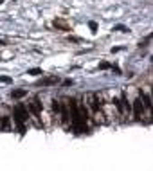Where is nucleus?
Listing matches in <instances>:
<instances>
[{"label": "nucleus", "mask_w": 153, "mask_h": 171, "mask_svg": "<svg viewBox=\"0 0 153 171\" xmlns=\"http://www.w3.org/2000/svg\"><path fill=\"white\" fill-rule=\"evenodd\" d=\"M67 103H69V106H70V112H72V126H74L76 133H83V132L87 130V119H85V117L79 114L76 99H67Z\"/></svg>", "instance_id": "f257e3e1"}, {"label": "nucleus", "mask_w": 153, "mask_h": 171, "mask_svg": "<svg viewBox=\"0 0 153 171\" xmlns=\"http://www.w3.org/2000/svg\"><path fill=\"white\" fill-rule=\"evenodd\" d=\"M27 119V108L23 105H16L14 108V121H16V126H18V132L23 135L25 133V126H23V121Z\"/></svg>", "instance_id": "f03ea898"}, {"label": "nucleus", "mask_w": 153, "mask_h": 171, "mask_svg": "<svg viewBox=\"0 0 153 171\" xmlns=\"http://www.w3.org/2000/svg\"><path fill=\"white\" fill-rule=\"evenodd\" d=\"M60 112H61V123L63 126H69L70 123V114H69V103H60Z\"/></svg>", "instance_id": "7ed1b4c3"}, {"label": "nucleus", "mask_w": 153, "mask_h": 171, "mask_svg": "<svg viewBox=\"0 0 153 171\" xmlns=\"http://www.w3.org/2000/svg\"><path fill=\"white\" fill-rule=\"evenodd\" d=\"M29 112H32V115L38 119V117L41 115V103H40L38 99H32V101L29 103Z\"/></svg>", "instance_id": "20e7f679"}, {"label": "nucleus", "mask_w": 153, "mask_h": 171, "mask_svg": "<svg viewBox=\"0 0 153 171\" xmlns=\"http://www.w3.org/2000/svg\"><path fill=\"white\" fill-rule=\"evenodd\" d=\"M142 110H144V103H142V99L139 97V99L133 101V117H135V119H141V117H142Z\"/></svg>", "instance_id": "39448f33"}, {"label": "nucleus", "mask_w": 153, "mask_h": 171, "mask_svg": "<svg viewBox=\"0 0 153 171\" xmlns=\"http://www.w3.org/2000/svg\"><path fill=\"white\" fill-rule=\"evenodd\" d=\"M56 83H60V78L58 76H49V78H43L38 85L40 87H50V85H56Z\"/></svg>", "instance_id": "423d86ee"}, {"label": "nucleus", "mask_w": 153, "mask_h": 171, "mask_svg": "<svg viewBox=\"0 0 153 171\" xmlns=\"http://www.w3.org/2000/svg\"><path fill=\"white\" fill-rule=\"evenodd\" d=\"M87 99H88V106H90L94 112L101 110V108H99V105H97V96H96V94H88V96H87Z\"/></svg>", "instance_id": "0eeeda50"}, {"label": "nucleus", "mask_w": 153, "mask_h": 171, "mask_svg": "<svg viewBox=\"0 0 153 171\" xmlns=\"http://www.w3.org/2000/svg\"><path fill=\"white\" fill-rule=\"evenodd\" d=\"M54 27H56V29H61V31H70L69 23H67L65 20H61V18H56V20H54Z\"/></svg>", "instance_id": "6e6552de"}, {"label": "nucleus", "mask_w": 153, "mask_h": 171, "mask_svg": "<svg viewBox=\"0 0 153 171\" xmlns=\"http://www.w3.org/2000/svg\"><path fill=\"white\" fill-rule=\"evenodd\" d=\"M0 128H2L4 132H9V130H11V119H9V117H2V121H0Z\"/></svg>", "instance_id": "1a4fd4ad"}, {"label": "nucleus", "mask_w": 153, "mask_h": 171, "mask_svg": "<svg viewBox=\"0 0 153 171\" xmlns=\"http://www.w3.org/2000/svg\"><path fill=\"white\" fill-rule=\"evenodd\" d=\"M27 94V90H22V88H18V90H13L11 92V97H14V99H20V97H23Z\"/></svg>", "instance_id": "9d476101"}, {"label": "nucleus", "mask_w": 153, "mask_h": 171, "mask_svg": "<svg viewBox=\"0 0 153 171\" xmlns=\"http://www.w3.org/2000/svg\"><path fill=\"white\" fill-rule=\"evenodd\" d=\"M112 103L115 105V108H117V110H119L121 114L124 112V108H123V103H121V99H119V97H114V101H112Z\"/></svg>", "instance_id": "9b49d317"}, {"label": "nucleus", "mask_w": 153, "mask_h": 171, "mask_svg": "<svg viewBox=\"0 0 153 171\" xmlns=\"http://www.w3.org/2000/svg\"><path fill=\"white\" fill-rule=\"evenodd\" d=\"M27 74H31V76H41V74H43V70H41V69H29V70H27Z\"/></svg>", "instance_id": "f8f14e48"}, {"label": "nucleus", "mask_w": 153, "mask_h": 171, "mask_svg": "<svg viewBox=\"0 0 153 171\" xmlns=\"http://www.w3.org/2000/svg\"><path fill=\"white\" fill-rule=\"evenodd\" d=\"M142 99H144V105H146L148 108H151V97H150L148 94H142Z\"/></svg>", "instance_id": "ddd939ff"}, {"label": "nucleus", "mask_w": 153, "mask_h": 171, "mask_svg": "<svg viewBox=\"0 0 153 171\" xmlns=\"http://www.w3.org/2000/svg\"><path fill=\"white\" fill-rule=\"evenodd\" d=\"M99 69H101V70H108V69H112V65H110L108 61H101V63H99Z\"/></svg>", "instance_id": "4468645a"}, {"label": "nucleus", "mask_w": 153, "mask_h": 171, "mask_svg": "<svg viewBox=\"0 0 153 171\" xmlns=\"http://www.w3.org/2000/svg\"><path fill=\"white\" fill-rule=\"evenodd\" d=\"M88 27H90V31H92L94 34L97 32V23H96V22H88Z\"/></svg>", "instance_id": "2eb2a0df"}, {"label": "nucleus", "mask_w": 153, "mask_h": 171, "mask_svg": "<svg viewBox=\"0 0 153 171\" xmlns=\"http://www.w3.org/2000/svg\"><path fill=\"white\" fill-rule=\"evenodd\" d=\"M52 110L56 114H60V101H52Z\"/></svg>", "instance_id": "dca6fc26"}, {"label": "nucleus", "mask_w": 153, "mask_h": 171, "mask_svg": "<svg viewBox=\"0 0 153 171\" xmlns=\"http://www.w3.org/2000/svg\"><path fill=\"white\" fill-rule=\"evenodd\" d=\"M115 31H121V32H128V29H126V27H123V25H117V27H115Z\"/></svg>", "instance_id": "f3484780"}, {"label": "nucleus", "mask_w": 153, "mask_h": 171, "mask_svg": "<svg viewBox=\"0 0 153 171\" xmlns=\"http://www.w3.org/2000/svg\"><path fill=\"white\" fill-rule=\"evenodd\" d=\"M0 81H2V83H11V79H9L7 76H2V78H0Z\"/></svg>", "instance_id": "a211bd4d"}, {"label": "nucleus", "mask_w": 153, "mask_h": 171, "mask_svg": "<svg viewBox=\"0 0 153 171\" xmlns=\"http://www.w3.org/2000/svg\"><path fill=\"white\" fill-rule=\"evenodd\" d=\"M72 83H74L72 79H65V81H63V85H65V87H69V85H72Z\"/></svg>", "instance_id": "6ab92c4d"}, {"label": "nucleus", "mask_w": 153, "mask_h": 171, "mask_svg": "<svg viewBox=\"0 0 153 171\" xmlns=\"http://www.w3.org/2000/svg\"><path fill=\"white\" fill-rule=\"evenodd\" d=\"M4 45H5V43H4V41H2V40H0V47H4Z\"/></svg>", "instance_id": "aec40b11"}, {"label": "nucleus", "mask_w": 153, "mask_h": 171, "mask_svg": "<svg viewBox=\"0 0 153 171\" xmlns=\"http://www.w3.org/2000/svg\"><path fill=\"white\" fill-rule=\"evenodd\" d=\"M2 4H4V0H0V5H2Z\"/></svg>", "instance_id": "412c9836"}]
</instances>
